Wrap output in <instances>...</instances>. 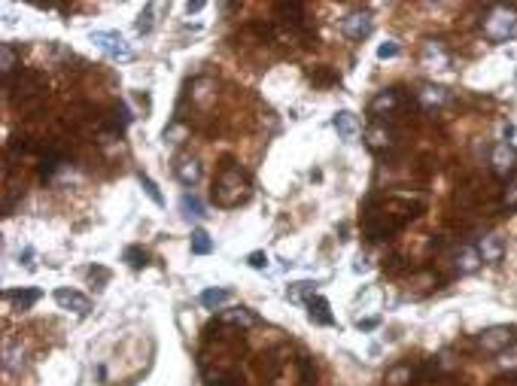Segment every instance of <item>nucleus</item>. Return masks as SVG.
<instances>
[{
	"label": "nucleus",
	"mask_w": 517,
	"mask_h": 386,
	"mask_svg": "<svg viewBox=\"0 0 517 386\" xmlns=\"http://www.w3.org/2000/svg\"><path fill=\"white\" fill-rule=\"evenodd\" d=\"M250 195H252L250 174L240 165H235V161H226L219 168L216 180H213V204L231 210V207H240Z\"/></svg>",
	"instance_id": "nucleus-1"
},
{
	"label": "nucleus",
	"mask_w": 517,
	"mask_h": 386,
	"mask_svg": "<svg viewBox=\"0 0 517 386\" xmlns=\"http://www.w3.org/2000/svg\"><path fill=\"white\" fill-rule=\"evenodd\" d=\"M4 88H6V98H13L22 113H30V110H37L46 100L43 79H40V74H34V70H18V76L4 83Z\"/></svg>",
	"instance_id": "nucleus-2"
},
{
	"label": "nucleus",
	"mask_w": 517,
	"mask_h": 386,
	"mask_svg": "<svg viewBox=\"0 0 517 386\" xmlns=\"http://www.w3.org/2000/svg\"><path fill=\"white\" fill-rule=\"evenodd\" d=\"M484 37L493 43H505L517 34V9L514 6H490L487 16L481 18Z\"/></svg>",
	"instance_id": "nucleus-3"
},
{
	"label": "nucleus",
	"mask_w": 517,
	"mask_h": 386,
	"mask_svg": "<svg viewBox=\"0 0 517 386\" xmlns=\"http://www.w3.org/2000/svg\"><path fill=\"white\" fill-rule=\"evenodd\" d=\"M88 40H91V43H95L110 61H131V58H134L131 46L125 43V37H122L119 30H91Z\"/></svg>",
	"instance_id": "nucleus-4"
},
{
	"label": "nucleus",
	"mask_w": 517,
	"mask_h": 386,
	"mask_svg": "<svg viewBox=\"0 0 517 386\" xmlns=\"http://www.w3.org/2000/svg\"><path fill=\"white\" fill-rule=\"evenodd\" d=\"M517 344V329L514 326H493L478 334V347L484 353H496V356H502L509 347Z\"/></svg>",
	"instance_id": "nucleus-5"
},
{
	"label": "nucleus",
	"mask_w": 517,
	"mask_h": 386,
	"mask_svg": "<svg viewBox=\"0 0 517 386\" xmlns=\"http://www.w3.org/2000/svg\"><path fill=\"white\" fill-rule=\"evenodd\" d=\"M374 30V16L368 13V9H353V13H347L341 18V34L353 40V43H359V40H365Z\"/></svg>",
	"instance_id": "nucleus-6"
},
{
	"label": "nucleus",
	"mask_w": 517,
	"mask_h": 386,
	"mask_svg": "<svg viewBox=\"0 0 517 386\" xmlns=\"http://www.w3.org/2000/svg\"><path fill=\"white\" fill-rule=\"evenodd\" d=\"M402 104H405V98H402L399 88H383V91H378V95L368 100V116L374 122H381L383 116H395V113H399Z\"/></svg>",
	"instance_id": "nucleus-7"
},
{
	"label": "nucleus",
	"mask_w": 517,
	"mask_h": 386,
	"mask_svg": "<svg viewBox=\"0 0 517 386\" xmlns=\"http://www.w3.org/2000/svg\"><path fill=\"white\" fill-rule=\"evenodd\" d=\"M514 165H517V149L509 144V140H502V144H496L490 149V168H493L496 177H502V180L514 177Z\"/></svg>",
	"instance_id": "nucleus-8"
},
{
	"label": "nucleus",
	"mask_w": 517,
	"mask_h": 386,
	"mask_svg": "<svg viewBox=\"0 0 517 386\" xmlns=\"http://www.w3.org/2000/svg\"><path fill=\"white\" fill-rule=\"evenodd\" d=\"M216 322L219 326H231V329H256V326H262V317L256 310H250V308H231V310H222L219 317H216Z\"/></svg>",
	"instance_id": "nucleus-9"
},
{
	"label": "nucleus",
	"mask_w": 517,
	"mask_h": 386,
	"mask_svg": "<svg viewBox=\"0 0 517 386\" xmlns=\"http://www.w3.org/2000/svg\"><path fill=\"white\" fill-rule=\"evenodd\" d=\"M174 174H177V180L182 182V186H195V182L201 180V174H204V168H201V161L195 158V156H177V161H174Z\"/></svg>",
	"instance_id": "nucleus-10"
},
{
	"label": "nucleus",
	"mask_w": 517,
	"mask_h": 386,
	"mask_svg": "<svg viewBox=\"0 0 517 386\" xmlns=\"http://www.w3.org/2000/svg\"><path fill=\"white\" fill-rule=\"evenodd\" d=\"M55 304L61 310H74L76 317H86L91 310V301L76 289H55Z\"/></svg>",
	"instance_id": "nucleus-11"
},
{
	"label": "nucleus",
	"mask_w": 517,
	"mask_h": 386,
	"mask_svg": "<svg viewBox=\"0 0 517 386\" xmlns=\"http://www.w3.org/2000/svg\"><path fill=\"white\" fill-rule=\"evenodd\" d=\"M365 144H368L371 149L383 152V149H390L395 144V134H393V128L383 125V122H371V125L365 128Z\"/></svg>",
	"instance_id": "nucleus-12"
},
{
	"label": "nucleus",
	"mask_w": 517,
	"mask_h": 386,
	"mask_svg": "<svg viewBox=\"0 0 517 386\" xmlns=\"http://www.w3.org/2000/svg\"><path fill=\"white\" fill-rule=\"evenodd\" d=\"M478 252H481V262L496 265V262H502V256H505V240L499 235H484L478 240Z\"/></svg>",
	"instance_id": "nucleus-13"
},
{
	"label": "nucleus",
	"mask_w": 517,
	"mask_h": 386,
	"mask_svg": "<svg viewBox=\"0 0 517 386\" xmlns=\"http://www.w3.org/2000/svg\"><path fill=\"white\" fill-rule=\"evenodd\" d=\"M332 125H335V131H338V137L341 140H356L359 137V119L350 113V110H341V113H335V119H332Z\"/></svg>",
	"instance_id": "nucleus-14"
},
{
	"label": "nucleus",
	"mask_w": 517,
	"mask_h": 386,
	"mask_svg": "<svg viewBox=\"0 0 517 386\" xmlns=\"http://www.w3.org/2000/svg\"><path fill=\"white\" fill-rule=\"evenodd\" d=\"M448 100H451V95H448V88H441V86H423L417 91V104L423 110H438V107L448 104Z\"/></svg>",
	"instance_id": "nucleus-15"
},
{
	"label": "nucleus",
	"mask_w": 517,
	"mask_h": 386,
	"mask_svg": "<svg viewBox=\"0 0 517 386\" xmlns=\"http://www.w3.org/2000/svg\"><path fill=\"white\" fill-rule=\"evenodd\" d=\"M420 61H423L426 67H432V70H441V67L451 64V58H448V52H444V46L438 43V40H429V43L423 46Z\"/></svg>",
	"instance_id": "nucleus-16"
},
{
	"label": "nucleus",
	"mask_w": 517,
	"mask_h": 386,
	"mask_svg": "<svg viewBox=\"0 0 517 386\" xmlns=\"http://www.w3.org/2000/svg\"><path fill=\"white\" fill-rule=\"evenodd\" d=\"M478 265H481L478 247H460V250H456V256H453L456 274H472V271H478Z\"/></svg>",
	"instance_id": "nucleus-17"
},
{
	"label": "nucleus",
	"mask_w": 517,
	"mask_h": 386,
	"mask_svg": "<svg viewBox=\"0 0 517 386\" xmlns=\"http://www.w3.org/2000/svg\"><path fill=\"white\" fill-rule=\"evenodd\" d=\"M308 317H310V322H317V326H335V317H332V310H329V301L323 298V296L308 301Z\"/></svg>",
	"instance_id": "nucleus-18"
},
{
	"label": "nucleus",
	"mask_w": 517,
	"mask_h": 386,
	"mask_svg": "<svg viewBox=\"0 0 517 386\" xmlns=\"http://www.w3.org/2000/svg\"><path fill=\"white\" fill-rule=\"evenodd\" d=\"M277 16L286 25H292L296 30H304V18H308V9L304 4H277Z\"/></svg>",
	"instance_id": "nucleus-19"
},
{
	"label": "nucleus",
	"mask_w": 517,
	"mask_h": 386,
	"mask_svg": "<svg viewBox=\"0 0 517 386\" xmlns=\"http://www.w3.org/2000/svg\"><path fill=\"white\" fill-rule=\"evenodd\" d=\"M0 74H4V83H9L18 74V49L13 43L0 46Z\"/></svg>",
	"instance_id": "nucleus-20"
},
{
	"label": "nucleus",
	"mask_w": 517,
	"mask_h": 386,
	"mask_svg": "<svg viewBox=\"0 0 517 386\" xmlns=\"http://www.w3.org/2000/svg\"><path fill=\"white\" fill-rule=\"evenodd\" d=\"M6 301H13L18 310H30L40 301V289H6L4 292Z\"/></svg>",
	"instance_id": "nucleus-21"
},
{
	"label": "nucleus",
	"mask_w": 517,
	"mask_h": 386,
	"mask_svg": "<svg viewBox=\"0 0 517 386\" xmlns=\"http://www.w3.org/2000/svg\"><path fill=\"white\" fill-rule=\"evenodd\" d=\"M286 298H289V301H304V304H308L310 298H317V283H313V280L292 283V286L286 289Z\"/></svg>",
	"instance_id": "nucleus-22"
},
{
	"label": "nucleus",
	"mask_w": 517,
	"mask_h": 386,
	"mask_svg": "<svg viewBox=\"0 0 517 386\" xmlns=\"http://www.w3.org/2000/svg\"><path fill=\"white\" fill-rule=\"evenodd\" d=\"M411 380H414L411 365H395V368L387 371V378H383V386H411Z\"/></svg>",
	"instance_id": "nucleus-23"
},
{
	"label": "nucleus",
	"mask_w": 517,
	"mask_h": 386,
	"mask_svg": "<svg viewBox=\"0 0 517 386\" xmlns=\"http://www.w3.org/2000/svg\"><path fill=\"white\" fill-rule=\"evenodd\" d=\"M226 301H231V289H204L201 292V304L207 310H219Z\"/></svg>",
	"instance_id": "nucleus-24"
},
{
	"label": "nucleus",
	"mask_w": 517,
	"mask_h": 386,
	"mask_svg": "<svg viewBox=\"0 0 517 386\" xmlns=\"http://www.w3.org/2000/svg\"><path fill=\"white\" fill-rule=\"evenodd\" d=\"M189 247H192V252H195V256H210V252H213V238L207 235L204 228H195V231H192Z\"/></svg>",
	"instance_id": "nucleus-25"
},
{
	"label": "nucleus",
	"mask_w": 517,
	"mask_h": 386,
	"mask_svg": "<svg viewBox=\"0 0 517 386\" xmlns=\"http://www.w3.org/2000/svg\"><path fill=\"white\" fill-rule=\"evenodd\" d=\"M122 262H125L128 268L140 271V268H146V265H149V252H146L144 247H128L125 252H122Z\"/></svg>",
	"instance_id": "nucleus-26"
},
{
	"label": "nucleus",
	"mask_w": 517,
	"mask_h": 386,
	"mask_svg": "<svg viewBox=\"0 0 517 386\" xmlns=\"http://www.w3.org/2000/svg\"><path fill=\"white\" fill-rule=\"evenodd\" d=\"M499 207H502L505 213H514V210H517V174L505 180V189H502V201H499Z\"/></svg>",
	"instance_id": "nucleus-27"
},
{
	"label": "nucleus",
	"mask_w": 517,
	"mask_h": 386,
	"mask_svg": "<svg viewBox=\"0 0 517 386\" xmlns=\"http://www.w3.org/2000/svg\"><path fill=\"white\" fill-rule=\"evenodd\" d=\"M180 207H182V213H186V219H201V216H204V204H201V198L192 195V192H186V195L180 198Z\"/></svg>",
	"instance_id": "nucleus-28"
},
{
	"label": "nucleus",
	"mask_w": 517,
	"mask_h": 386,
	"mask_svg": "<svg viewBox=\"0 0 517 386\" xmlns=\"http://www.w3.org/2000/svg\"><path fill=\"white\" fill-rule=\"evenodd\" d=\"M298 386H317V374H313V362L304 356L298 362Z\"/></svg>",
	"instance_id": "nucleus-29"
},
{
	"label": "nucleus",
	"mask_w": 517,
	"mask_h": 386,
	"mask_svg": "<svg viewBox=\"0 0 517 386\" xmlns=\"http://www.w3.org/2000/svg\"><path fill=\"white\" fill-rule=\"evenodd\" d=\"M338 79L341 76L335 74V70H329V67H320V70H313V74H310V83L313 86H335Z\"/></svg>",
	"instance_id": "nucleus-30"
},
{
	"label": "nucleus",
	"mask_w": 517,
	"mask_h": 386,
	"mask_svg": "<svg viewBox=\"0 0 517 386\" xmlns=\"http://www.w3.org/2000/svg\"><path fill=\"white\" fill-rule=\"evenodd\" d=\"M140 186L146 189V195H149V201H152V204H156V207H161V204H165V198H161V192H158V186H156V180H152V177L140 174Z\"/></svg>",
	"instance_id": "nucleus-31"
},
{
	"label": "nucleus",
	"mask_w": 517,
	"mask_h": 386,
	"mask_svg": "<svg viewBox=\"0 0 517 386\" xmlns=\"http://www.w3.org/2000/svg\"><path fill=\"white\" fill-rule=\"evenodd\" d=\"M152 16H156V6L149 4L144 13L137 16V34H149V30H152Z\"/></svg>",
	"instance_id": "nucleus-32"
},
{
	"label": "nucleus",
	"mask_w": 517,
	"mask_h": 386,
	"mask_svg": "<svg viewBox=\"0 0 517 386\" xmlns=\"http://www.w3.org/2000/svg\"><path fill=\"white\" fill-rule=\"evenodd\" d=\"M499 365H502V368H509V371H517V344L502 353V356H499Z\"/></svg>",
	"instance_id": "nucleus-33"
},
{
	"label": "nucleus",
	"mask_w": 517,
	"mask_h": 386,
	"mask_svg": "<svg viewBox=\"0 0 517 386\" xmlns=\"http://www.w3.org/2000/svg\"><path fill=\"white\" fill-rule=\"evenodd\" d=\"M247 265L256 268V271H265L268 268V256L262 250H256V252H250V256H247Z\"/></svg>",
	"instance_id": "nucleus-34"
},
{
	"label": "nucleus",
	"mask_w": 517,
	"mask_h": 386,
	"mask_svg": "<svg viewBox=\"0 0 517 386\" xmlns=\"http://www.w3.org/2000/svg\"><path fill=\"white\" fill-rule=\"evenodd\" d=\"M395 55H399V43L395 40H387V43L378 46V58H395Z\"/></svg>",
	"instance_id": "nucleus-35"
},
{
	"label": "nucleus",
	"mask_w": 517,
	"mask_h": 386,
	"mask_svg": "<svg viewBox=\"0 0 517 386\" xmlns=\"http://www.w3.org/2000/svg\"><path fill=\"white\" fill-rule=\"evenodd\" d=\"M201 9H204V4H201V0H195V4H186V13L192 16V13H201Z\"/></svg>",
	"instance_id": "nucleus-36"
},
{
	"label": "nucleus",
	"mask_w": 517,
	"mask_h": 386,
	"mask_svg": "<svg viewBox=\"0 0 517 386\" xmlns=\"http://www.w3.org/2000/svg\"><path fill=\"white\" fill-rule=\"evenodd\" d=\"M356 326H359V329H374V326H378V320H359Z\"/></svg>",
	"instance_id": "nucleus-37"
}]
</instances>
